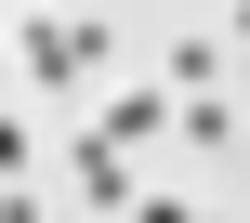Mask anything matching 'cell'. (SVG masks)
Masks as SVG:
<instances>
[{
    "mask_svg": "<svg viewBox=\"0 0 250 223\" xmlns=\"http://www.w3.org/2000/svg\"><path fill=\"white\" fill-rule=\"evenodd\" d=\"M92 66H105V26H92V13H40V26H26V79H40V92H79Z\"/></svg>",
    "mask_w": 250,
    "mask_h": 223,
    "instance_id": "6da1fadb",
    "label": "cell"
},
{
    "mask_svg": "<svg viewBox=\"0 0 250 223\" xmlns=\"http://www.w3.org/2000/svg\"><path fill=\"white\" fill-rule=\"evenodd\" d=\"M92 145H119V158L132 145H171V92H105L92 105Z\"/></svg>",
    "mask_w": 250,
    "mask_h": 223,
    "instance_id": "7a4b0ae2",
    "label": "cell"
},
{
    "mask_svg": "<svg viewBox=\"0 0 250 223\" xmlns=\"http://www.w3.org/2000/svg\"><path fill=\"white\" fill-rule=\"evenodd\" d=\"M66 158H79V210H92V223H119V210H132V158H119V145H92V131H79Z\"/></svg>",
    "mask_w": 250,
    "mask_h": 223,
    "instance_id": "3957f363",
    "label": "cell"
},
{
    "mask_svg": "<svg viewBox=\"0 0 250 223\" xmlns=\"http://www.w3.org/2000/svg\"><path fill=\"white\" fill-rule=\"evenodd\" d=\"M211 66H224V53H211V39H185V26H171V79H158V92H171V105H185V92H211Z\"/></svg>",
    "mask_w": 250,
    "mask_h": 223,
    "instance_id": "277c9868",
    "label": "cell"
},
{
    "mask_svg": "<svg viewBox=\"0 0 250 223\" xmlns=\"http://www.w3.org/2000/svg\"><path fill=\"white\" fill-rule=\"evenodd\" d=\"M171 131H185V145H224V131H237V105H224V92H185V105H171Z\"/></svg>",
    "mask_w": 250,
    "mask_h": 223,
    "instance_id": "5b68a950",
    "label": "cell"
},
{
    "mask_svg": "<svg viewBox=\"0 0 250 223\" xmlns=\"http://www.w3.org/2000/svg\"><path fill=\"white\" fill-rule=\"evenodd\" d=\"M119 223H224V210H185V197H132Z\"/></svg>",
    "mask_w": 250,
    "mask_h": 223,
    "instance_id": "8992f818",
    "label": "cell"
},
{
    "mask_svg": "<svg viewBox=\"0 0 250 223\" xmlns=\"http://www.w3.org/2000/svg\"><path fill=\"white\" fill-rule=\"evenodd\" d=\"M13 171H26V118H0V184H13Z\"/></svg>",
    "mask_w": 250,
    "mask_h": 223,
    "instance_id": "52a82bcc",
    "label": "cell"
},
{
    "mask_svg": "<svg viewBox=\"0 0 250 223\" xmlns=\"http://www.w3.org/2000/svg\"><path fill=\"white\" fill-rule=\"evenodd\" d=\"M0 223H53V210H40V197H26V184H0Z\"/></svg>",
    "mask_w": 250,
    "mask_h": 223,
    "instance_id": "ba28073f",
    "label": "cell"
},
{
    "mask_svg": "<svg viewBox=\"0 0 250 223\" xmlns=\"http://www.w3.org/2000/svg\"><path fill=\"white\" fill-rule=\"evenodd\" d=\"M237 39H250V0H237Z\"/></svg>",
    "mask_w": 250,
    "mask_h": 223,
    "instance_id": "9c48e42d",
    "label": "cell"
}]
</instances>
